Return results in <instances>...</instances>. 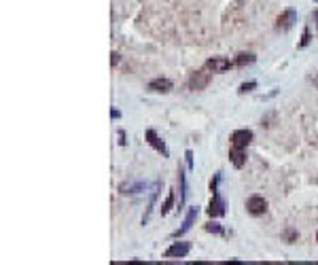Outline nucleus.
<instances>
[{"instance_id":"1","label":"nucleus","mask_w":318,"mask_h":265,"mask_svg":"<svg viewBox=\"0 0 318 265\" xmlns=\"http://www.w3.org/2000/svg\"><path fill=\"white\" fill-rule=\"evenodd\" d=\"M236 64L231 62L229 58H223V55H216V58H210L206 62V68L210 73H216V75H223V73H229L231 68H234Z\"/></svg>"},{"instance_id":"2","label":"nucleus","mask_w":318,"mask_h":265,"mask_svg":"<svg viewBox=\"0 0 318 265\" xmlns=\"http://www.w3.org/2000/svg\"><path fill=\"white\" fill-rule=\"evenodd\" d=\"M210 70L206 68V70H195V73H191V77H189V89H193V91H201V89H206L208 87V83H210Z\"/></svg>"},{"instance_id":"3","label":"nucleus","mask_w":318,"mask_h":265,"mask_svg":"<svg viewBox=\"0 0 318 265\" xmlns=\"http://www.w3.org/2000/svg\"><path fill=\"white\" fill-rule=\"evenodd\" d=\"M246 210L253 214V216H261L267 212V200L263 195H251L246 200Z\"/></svg>"},{"instance_id":"4","label":"nucleus","mask_w":318,"mask_h":265,"mask_svg":"<svg viewBox=\"0 0 318 265\" xmlns=\"http://www.w3.org/2000/svg\"><path fill=\"white\" fill-rule=\"evenodd\" d=\"M206 212H208V216H212V219L225 214V200L219 195V191L212 193V200H210V204H208V208H206Z\"/></svg>"},{"instance_id":"5","label":"nucleus","mask_w":318,"mask_h":265,"mask_svg":"<svg viewBox=\"0 0 318 265\" xmlns=\"http://www.w3.org/2000/svg\"><path fill=\"white\" fill-rule=\"evenodd\" d=\"M253 132L251 130H236L231 134V147H238V149H246L253 142Z\"/></svg>"},{"instance_id":"6","label":"nucleus","mask_w":318,"mask_h":265,"mask_svg":"<svg viewBox=\"0 0 318 265\" xmlns=\"http://www.w3.org/2000/svg\"><path fill=\"white\" fill-rule=\"evenodd\" d=\"M295 21H297V11L295 9H286V11H282L278 15L276 28H278V30H288V28H293Z\"/></svg>"},{"instance_id":"7","label":"nucleus","mask_w":318,"mask_h":265,"mask_svg":"<svg viewBox=\"0 0 318 265\" xmlns=\"http://www.w3.org/2000/svg\"><path fill=\"white\" fill-rule=\"evenodd\" d=\"M189 250H191V244L189 242H174L168 250H166V257H176V259H183L189 255Z\"/></svg>"},{"instance_id":"8","label":"nucleus","mask_w":318,"mask_h":265,"mask_svg":"<svg viewBox=\"0 0 318 265\" xmlns=\"http://www.w3.org/2000/svg\"><path fill=\"white\" fill-rule=\"evenodd\" d=\"M174 89V85H172V81L170 79H153L151 83H149V91H153V93H168V91H172Z\"/></svg>"},{"instance_id":"9","label":"nucleus","mask_w":318,"mask_h":265,"mask_svg":"<svg viewBox=\"0 0 318 265\" xmlns=\"http://www.w3.org/2000/svg\"><path fill=\"white\" fill-rule=\"evenodd\" d=\"M197 212H199V210H197V206H193L191 210L187 212V216H185V221H183V227L174 233V238H180V235H185L187 231H189V229L193 227V223H195V219H197Z\"/></svg>"},{"instance_id":"10","label":"nucleus","mask_w":318,"mask_h":265,"mask_svg":"<svg viewBox=\"0 0 318 265\" xmlns=\"http://www.w3.org/2000/svg\"><path fill=\"white\" fill-rule=\"evenodd\" d=\"M147 142L155 149V151H159V153H162V155L164 157H168V149H166V142L162 140V138H159L153 130H147Z\"/></svg>"},{"instance_id":"11","label":"nucleus","mask_w":318,"mask_h":265,"mask_svg":"<svg viewBox=\"0 0 318 265\" xmlns=\"http://www.w3.org/2000/svg\"><path fill=\"white\" fill-rule=\"evenodd\" d=\"M229 161L236 165V168H242L246 163V149H238V147H231L229 151Z\"/></svg>"},{"instance_id":"12","label":"nucleus","mask_w":318,"mask_h":265,"mask_svg":"<svg viewBox=\"0 0 318 265\" xmlns=\"http://www.w3.org/2000/svg\"><path fill=\"white\" fill-rule=\"evenodd\" d=\"M157 191H159V185H155V187H153V191H151L149 208H147V212H144V216H142V225H147V223H149V219H151V214H153V210H155V202H157Z\"/></svg>"},{"instance_id":"13","label":"nucleus","mask_w":318,"mask_h":265,"mask_svg":"<svg viewBox=\"0 0 318 265\" xmlns=\"http://www.w3.org/2000/svg\"><path fill=\"white\" fill-rule=\"evenodd\" d=\"M255 60H257V58H255V53H238V55H236V62H234V64L242 68V66L255 64Z\"/></svg>"},{"instance_id":"14","label":"nucleus","mask_w":318,"mask_h":265,"mask_svg":"<svg viewBox=\"0 0 318 265\" xmlns=\"http://www.w3.org/2000/svg\"><path fill=\"white\" fill-rule=\"evenodd\" d=\"M208 233H216V235H223L225 231H223V227L219 225V223H214V221H210V223H206V227H204Z\"/></svg>"},{"instance_id":"15","label":"nucleus","mask_w":318,"mask_h":265,"mask_svg":"<svg viewBox=\"0 0 318 265\" xmlns=\"http://www.w3.org/2000/svg\"><path fill=\"white\" fill-rule=\"evenodd\" d=\"M172 206H174V191L168 193V200H166L164 206H162V214H168V212L172 210Z\"/></svg>"},{"instance_id":"16","label":"nucleus","mask_w":318,"mask_h":265,"mask_svg":"<svg viewBox=\"0 0 318 265\" xmlns=\"http://www.w3.org/2000/svg\"><path fill=\"white\" fill-rule=\"evenodd\" d=\"M255 87H257V83H255V81H248V83H242L238 91H240V93H248V91H253Z\"/></svg>"},{"instance_id":"17","label":"nucleus","mask_w":318,"mask_h":265,"mask_svg":"<svg viewBox=\"0 0 318 265\" xmlns=\"http://www.w3.org/2000/svg\"><path fill=\"white\" fill-rule=\"evenodd\" d=\"M310 43V30L306 28V30H303V38H301V43H299V47H306Z\"/></svg>"},{"instance_id":"18","label":"nucleus","mask_w":318,"mask_h":265,"mask_svg":"<svg viewBox=\"0 0 318 265\" xmlns=\"http://www.w3.org/2000/svg\"><path fill=\"white\" fill-rule=\"evenodd\" d=\"M185 157H187V165H189V170H193V153H191V151H187V153H185Z\"/></svg>"},{"instance_id":"19","label":"nucleus","mask_w":318,"mask_h":265,"mask_svg":"<svg viewBox=\"0 0 318 265\" xmlns=\"http://www.w3.org/2000/svg\"><path fill=\"white\" fill-rule=\"evenodd\" d=\"M119 144H125V132L119 130Z\"/></svg>"},{"instance_id":"20","label":"nucleus","mask_w":318,"mask_h":265,"mask_svg":"<svg viewBox=\"0 0 318 265\" xmlns=\"http://www.w3.org/2000/svg\"><path fill=\"white\" fill-rule=\"evenodd\" d=\"M314 19H316V28H318V9H316V13H314Z\"/></svg>"},{"instance_id":"21","label":"nucleus","mask_w":318,"mask_h":265,"mask_svg":"<svg viewBox=\"0 0 318 265\" xmlns=\"http://www.w3.org/2000/svg\"><path fill=\"white\" fill-rule=\"evenodd\" d=\"M316 242H318V233H316Z\"/></svg>"}]
</instances>
